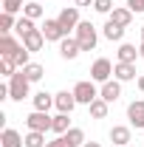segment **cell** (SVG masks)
<instances>
[{
    "mask_svg": "<svg viewBox=\"0 0 144 147\" xmlns=\"http://www.w3.org/2000/svg\"><path fill=\"white\" fill-rule=\"evenodd\" d=\"M73 37H76V42H79V48H82V51H93V48H96V42H99L96 26H93V23H88V20H82V23L76 26Z\"/></svg>",
    "mask_w": 144,
    "mask_h": 147,
    "instance_id": "cell-1",
    "label": "cell"
},
{
    "mask_svg": "<svg viewBox=\"0 0 144 147\" xmlns=\"http://www.w3.org/2000/svg\"><path fill=\"white\" fill-rule=\"evenodd\" d=\"M28 88H31L28 76L23 74V68H17V74L9 79V99H14V102H23V99L28 96Z\"/></svg>",
    "mask_w": 144,
    "mask_h": 147,
    "instance_id": "cell-2",
    "label": "cell"
},
{
    "mask_svg": "<svg viewBox=\"0 0 144 147\" xmlns=\"http://www.w3.org/2000/svg\"><path fill=\"white\" fill-rule=\"evenodd\" d=\"M73 96H76V102L79 105H90V102H96L99 99V91H96V85H93V79H82V82H76L73 85Z\"/></svg>",
    "mask_w": 144,
    "mask_h": 147,
    "instance_id": "cell-3",
    "label": "cell"
},
{
    "mask_svg": "<svg viewBox=\"0 0 144 147\" xmlns=\"http://www.w3.org/2000/svg\"><path fill=\"white\" fill-rule=\"evenodd\" d=\"M26 125H28V130L48 133V130H51V125H54V116H48V113H42V110H31V113L26 116Z\"/></svg>",
    "mask_w": 144,
    "mask_h": 147,
    "instance_id": "cell-4",
    "label": "cell"
},
{
    "mask_svg": "<svg viewBox=\"0 0 144 147\" xmlns=\"http://www.w3.org/2000/svg\"><path fill=\"white\" fill-rule=\"evenodd\" d=\"M110 76H113V62H110L108 57H99L93 65H90V79L93 82H110Z\"/></svg>",
    "mask_w": 144,
    "mask_h": 147,
    "instance_id": "cell-5",
    "label": "cell"
},
{
    "mask_svg": "<svg viewBox=\"0 0 144 147\" xmlns=\"http://www.w3.org/2000/svg\"><path fill=\"white\" fill-rule=\"evenodd\" d=\"M57 20H59V26L65 28V34H68V31H76V26L82 23V20H79V6H65V9L57 14Z\"/></svg>",
    "mask_w": 144,
    "mask_h": 147,
    "instance_id": "cell-6",
    "label": "cell"
},
{
    "mask_svg": "<svg viewBox=\"0 0 144 147\" xmlns=\"http://www.w3.org/2000/svg\"><path fill=\"white\" fill-rule=\"evenodd\" d=\"M42 34H45V40H48V42H62V40H65V28H62V26H59V20H45V23H42Z\"/></svg>",
    "mask_w": 144,
    "mask_h": 147,
    "instance_id": "cell-7",
    "label": "cell"
},
{
    "mask_svg": "<svg viewBox=\"0 0 144 147\" xmlns=\"http://www.w3.org/2000/svg\"><path fill=\"white\" fill-rule=\"evenodd\" d=\"M76 105H79V102H76L73 91H59V93H54V108L59 110V113H71Z\"/></svg>",
    "mask_w": 144,
    "mask_h": 147,
    "instance_id": "cell-8",
    "label": "cell"
},
{
    "mask_svg": "<svg viewBox=\"0 0 144 147\" xmlns=\"http://www.w3.org/2000/svg\"><path fill=\"white\" fill-rule=\"evenodd\" d=\"M127 119H130V127H144V99H136L127 105Z\"/></svg>",
    "mask_w": 144,
    "mask_h": 147,
    "instance_id": "cell-9",
    "label": "cell"
},
{
    "mask_svg": "<svg viewBox=\"0 0 144 147\" xmlns=\"http://www.w3.org/2000/svg\"><path fill=\"white\" fill-rule=\"evenodd\" d=\"M20 42H23V45H26V48L34 54V51H40V48H42L48 40H45V34H42V28H34V31H28V34L23 37Z\"/></svg>",
    "mask_w": 144,
    "mask_h": 147,
    "instance_id": "cell-10",
    "label": "cell"
},
{
    "mask_svg": "<svg viewBox=\"0 0 144 147\" xmlns=\"http://www.w3.org/2000/svg\"><path fill=\"white\" fill-rule=\"evenodd\" d=\"M79 54H82V48H79L76 37H65V40L59 42V57H62V59H76Z\"/></svg>",
    "mask_w": 144,
    "mask_h": 147,
    "instance_id": "cell-11",
    "label": "cell"
},
{
    "mask_svg": "<svg viewBox=\"0 0 144 147\" xmlns=\"http://www.w3.org/2000/svg\"><path fill=\"white\" fill-rule=\"evenodd\" d=\"M20 48H23V42H17L11 34H3V37H0V57H9V59H14V54H17Z\"/></svg>",
    "mask_w": 144,
    "mask_h": 147,
    "instance_id": "cell-12",
    "label": "cell"
},
{
    "mask_svg": "<svg viewBox=\"0 0 144 147\" xmlns=\"http://www.w3.org/2000/svg\"><path fill=\"white\" fill-rule=\"evenodd\" d=\"M99 96H102L108 105H110V102H116V99L122 96V82H119V79H110V82H105V85H102V91H99Z\"/></svg>",
    "mask_w": 144,
    "mask_h": 147,
    "instance_id": "cell-13",
    "label": "cell"
},
{
    "mask_svg": "<svg viewBox=\"0 0 144 147\" xmlns=\"http://www.w3.org/2000/svg\"><path fill=\"white\" fill-rule=\"evenodd\" d=\"M113 76L119 82H130V79H136V65L133 62H116L113 65Z\"/></svg>",
    "mask_w": 144,
    "mask_h": 147,
    "instance_id": "cell-14",
    "label": "cell"
},
{
    "mask_svg": "<svg viewBox=\"0 0 144 147\" xmlns=\"http://www.w3.org/2000/svg\"><path fill=\"white\" fill-rule=\"evenodd\" d=\"M110 142L116 147H127V142H130V127L127 125H113L110 127Z\"/></svg>",
    "mask_w": 144,
    "mask_h": 147,
    "instance_id": "cell-15",
    "label": "cell"
},
{
    "mask_svg": "<svg viewBox=\"0 0 144 147\" xmlns=\"http://www.w3.org/2000/svg\"><path fill=\"white\" fill-rule=\"evenodd\" d=\"M0 144L3 147H26V142H23V136H20L17 130L6 127L3 133H0Z\"/></svg>",
    "mask_w": 144,
    "mask_h": 147,
    "instance_id": "cell-16",
    "label": "cell"
},
{
    "mask_svg": "<svg viewBox=\"0 0 144 147\" xmlns=\"http://www.w3.org/2000/svg\"><path fill=\"white\" fill-rule=\"evenodd\" d=\"M102 34H105V40H110V42H119V40L124 37V26H119V23L108 20L105 28H102Z\"/></svg>",
    "mask_w": 144,
    "mask_h": 147,
    "instance_id": "cell-17",
    "label": "cell"
},
{
    "mask_svg": "<svg viewBox=\"0 0 144 147\" xmlns=\"http://www.w3.org/2000/svg\"><path fill=\"white\" fill-rule=\"evenodd\" d=\"M116 59H119V62H133V65H136V59H139V51H136V45H130V42H122V45H119V51H116Z\"/></svg>",
    "mask_w": 144,
    "mask_h": 147,
    "instance_id": "cell-18",
    "label": "cell"
},
{
    "mask_svg": "<svg viewBox=\"0 0 144 147\" xmlns=\"http://www.w3.org/2000/svg\"><path fill=\"white\" fill-rule=\"evenodd\" d=\"M51 130H54L57 136H65V133L71 130V113H57V116H54V125H51Z\"/></svg>",
    "mask_w": 144,
    "mask_h": 147,
    "instance_id": "cell-19",
    "label": "cell"
},
{
    "mask_svg": "<svg viewBox=\"0 0 144 147\" xmlns=\"http://www.w3.org/2000/svg\"><path fill=\"white\" fill-rule=\"evenodd\" d=\"M54 105V93H48V91H40L34 93V110H42V113H48V108Z\"/></svg>",
    "mask_w": 144,
    "mask_h": 147,
    "instance_id": "cell-20",
    "label": "cell"
},
{
    "mask_svg": "<svg viewBox=\"0 0 144 147\" xmlns=\"http://www.w3.org/2000/svg\"><path fill=\"white\" fill-rule=\"evenodd\" d=\"M110 20H113V23H119V26H130V23H133V11H130V9H113V11H110Z\"/></svg>",
    "mask_w": 144,
    "mask_h": 147,
    "instance_id": "cell-21",
    "label": "cell"
},
{
    "mask_svg": "<svg viewBox=\"0 0 144 147\" xmlns=\"http://www.w3.org/2000/svg\"><path fill=\"white\" fill-rule=\"evenodd\" d=\"M62 139H65V144H68V147H82V144H85V133H82L79 127H71Z\"/></svg>",
    "mask_w": 144,
    "mask_h": 147,
    "instance_id": "cell-22",
    "label": "cell"
},
{
    "mask_svg": "<svg viewBox=\"0 0 144 147\" xmlns=\"http://www.w3.org/2000/svg\"><path fill=\"white\" fill-rule=\"evenodd\" d=\"M23 142H26V147H45L48 142H45V133H37V130H28L26 136H23Z\"/></svg>",
    "mask_w": 144,
    "mask_h": 147,
    "instance_id": "cell-23",
    "label": "cell"
},
{
    "mask_svg": "<svg viewBox=\"0 0 144 147\" xmlns=\"http://www.w3.org/2000/svg\"><path fill=\"white\" fill-rule=\"evenodd\" d=\"M23 74L28 76V82H40V79H42V74H45V68H42L40 62H28V65L23 68Z\"/></svg>",
    "mask_w": 144,
    "mask_h": 147,
    "instance_id": "cell-24",
    "label": "cell"
},
{
    "mask_svg": "<svg viewBox=\"0 0 144 147\" xmlns=\"http://www.w3.org/2000/svg\"><path fill=\"white\" fill-rule=\"evenodd\" d=\"M88 110H90V116H93V119H105V116H108V102L99 96L96 102H90V105H88Z\"/></svg>",
    "mask_w": 144,
    "mask_h": 147,
    "instance_id": "cell-25",
    "label": "cell"
},
{
    "mask_svg": "<svg viewBox=\"0 0 144 147\" xmlns=\"http://www.w3.org/2000/svg\"><path fill=\"white\" fill-rule=\"evenodd\" d=\"M14 74H17V65H14V59H9V57H0V76L11 79Z\"/></svg>",
    "mask_w": 144,
    "mask_h": 147,
    "instance_id": "cell-26",
    "label": "cell"
},
{
    "mask_svg": "<svg viewBox=\"0 0 144 147\" xmlns=\"http://www.w3.org/2000/svg\"><path fill=\"white\" fill-rule=\"evenodd\" d=\"M14 31H17L20 40H23L28 31H34V20H31V17H20V20H17V26H14Z\"/></svg>",
    "mask_w": 144,
    "mask_h": 147,
    "instance_id": "cell-27",
    "label": "cell"
},
{
    "mask_svg": "<svg viewBox=\"0 0 144 147\" xmlns=\"http://www.w3.org/2000/svg\"><path fill=\"white\" fill-rule=\"evenodd\" d=\"M14 26H17V20H14V14H9V11H3V14H0V31H3V34L14 31Z\"/></svg>",
    "mask_w": 144,
    "mask_h": 147,
    "instance_id": "cell-28",
    "label": "cell"
},
{
    "mask_svg": "<svg viewBox=\"0 0 144 147\" xmlns=\"http://www.w3.org/2000/svg\"><path fill=\"white\" fill-rule=\"evenodd\" d=\"M23 17H31V20L42 17V6H40V3H26V6H23Z\"/></svg>",
    "mask_w": 144,
    "mask_h": 147,
    "instance_id": "cell-29",
    "label": "cell"
},
{
    "mask_svg": "<svg viewBox=\"0 0 144 147\" xmlns=\"http://www.w3.org/2000/svg\"><path fill=\"white\" fill-rule=\"evenodd\" d=\"M28 57H31V51H28V48H26V45H23V48H20L17 54H14V65H17V68H26V65H28V62H31V59H28Z\"/></svg>",
    "mask_w": 144,
    "mask_h": 147,
    "instance_id": "cell-30",
    "label": "cell"
},
{
    "mask_svg": "<svg viewBox=\"0 0 144 147\" xmlns=\"http://www.w3.org/2000/svg\"><path fill=\"white\" fill-rule=\"evenodd\" d=\"M93 9H96L99 14H110L116 6H113V0H93Z\"/></svg>",
    "mask_w": 144,
    "mask_h": 147,
    "instance_id": "cell-31",
    "label": "cell"
},
{
    "mask_svg": "<svg viewBox=\"0 0 144 147\" xmlns=\"http://www.w3.org/2000/svg\"><path fill=\"white\" fill-rule=\"evenodd\" d=\"M3 11H9V14L23 11V0H3Z\"/></svg>",
    "mask_w": 144,
    "mask_h": 147,
    "instance_id": "cell-32",
    "label": "cell"
},
{
    "mask_svg": "<svg viewBox=\"0 0 144 147\" xmlns=\"http://www.w3.org/2000/svg\"><path fill=\"white\" fill-rule=\"evenodd\" d=\"M127 9L133 14H139V11H144V0H127Z\"/></svg>",
    "mask_w": 144,
    "mask_h": 147,
    "instance_id": "cell-33",
    "label": "cell"
},
{
    "mask_svg": "<svg viewBox=\"0 0 144 147\" xmlns=\"http://www.w3.org/2000/svg\"><path fill=\"white\" fill-rule=\"evenodd\" d=\"M45 147H68V144H65V139H62V136H57L54 142H48Z\"/></svg>",
    "mask_w": 144,
    "mask_h": 147,
    "instance_id": "cell-34",
    "label": "cell"
},
{
    "mask_svg": "<svg viewBox=\"0 0 144 147\" xmlns=\"http://www.w3.org/2000/svg\"><path fill=\"white\" fill-rule=\"evenodd\" d=\"M0 99H9V85H0Z\"/></svg>",
    "mask_w": 144,
    "mask_h": 147,
    "instance_id": "cell-35",
    "label": "cell"
},
{
    "mask_svg": "<svg viewBox=\"0 0 144 147\" xmlns=\"http://www.w3.org/2000/svg\"><path fill=\"white\" fill-rule=\"evenodd\" d=\"M73 3H76V6H90L93 0H73Z\"/></svg>",
    "mask_w": 144,
    "mask_h": 147,
    "instance_id": "cell-36",
    "label": "cell"
},
{
    "mask_svg": "<svg viewBox=\"0 0 144 147\" xmlns=\"http://www.w3.org/2000/svg\"><path fill=\"white\" fill-rule=\"evenodd\" d=\"M82 147H102V144H99V142H85Z\"/></svg>",
    "mask_w": 144,
    "mask_h": 147,
    "instance_id": "cell-37",
    "label": "cell"
},
{
    "mask_svg": "<svg viewBox=\"0 0 144 147\" xmlns=\"http://www.w3.org/2000/svg\"><path fill=\"white\" fill-rule=\"evenodd\" d=\"M139 91H144V74L139 76Z\"/></svg>",
    "mask_w": 144,
    "mask_h": 147,
    "instance_id": "cell-38",
    "label": "cell"
},
{
    "mask_svg": "<svg viewBox=\"0 0 144 147\" xmlns=\"http://www.w3.org/2000/svg\"><path fill=\"white\" fill-rule=\"evenodd\" d=\"M139 57H141V59H144V42H141V45H139Z\"/></svg>",
    "mask_w": 144,
    "mask_h": 147,
    "instance_id": "cell-39",
    "label": "cell"
},
{
    "mask_svg": "<svg viewBox=\"0 0 144 147\" xmlns=\"http://www.w3.org/2000/svg\"><path fill=\"white\" fill-rule=\"evenodd\" d=\"M141 42H144V26H141Z\"/></svg>",
    "mask_w": 144,
    "mask_h": 147,
    "instance_id": "cell-40",
    "label": "cell"
}]
</instances>
